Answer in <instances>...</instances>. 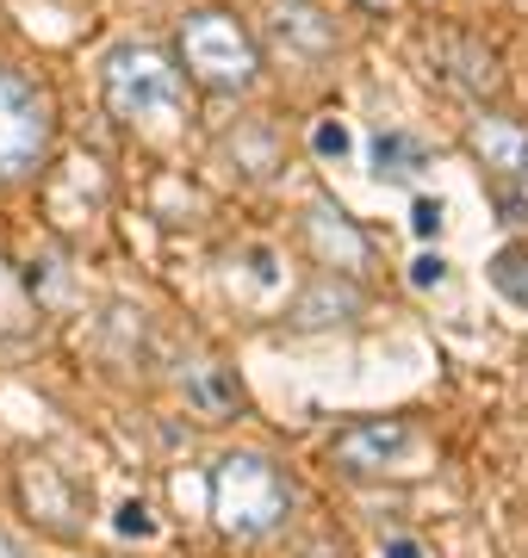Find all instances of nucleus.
Returning <instances> with one entry per match:
<instances>
[{
  "instance_id": "obj_1",
  "label": "nucleus",
  "mask_w": 528,
  "mask_h": 558,
  "mask_svg": "<svg viewBox=\"0 0 528 558\" xmlns=\"http://www.w3.org/2000/svg\"><path fill=\"white\" fill-rule=\"evenodd\" d=\"M212 515L224 534L262 539L292 515V490H286L280 465L262 453H224L212 465Z\"/></svg>"
},
{
  "instance_id": "obj_2",
  "label": "nucleus",
  "mask_w": 528,
  "mask_h": 558,
  "mask_svg": "<svg viewBox=\"0 0 528 558\" xmlns=\"http://www.w3.org/2000/svg\"><path fill=\"white\" fill-rule=\"evenodd\" d=\"M100 94L112 106V119L156 124L181 106V69L163 50H149V44H119L100 69Z\"/></svg>"
},
{
  "instance_id": "obj_3",
  "label": "nucleus",
  "mask_w": 528,
  "mask_h": 558,
  "mask_svg": "<svg viewBox=\"0 0 528 558\" xmlns=\"http://www.w3.org/2000/svg\"><path fill=\"white\" fill-rule=\"evenodd\" d=\"M181 62H187V75L200 87H212V94H243L255 81V69H262L255 38L230 13H193L181 25Z\"/></svg>"
},
{
  "instance_id": "obj_4",
  "label": "nucleus",
  "mask_w": 528,
  "mask_h": 558,
  "mask_svg": "<svg viewBox=\"0 0 528 558\" xmlns=\"http://www.w3.org/2000/svg\"><path fill=\"white\" fill-rule=\"evenodd\" d=\"M410 447H417L410 422L367 416V422H348V428H336V435H329V465H343V472L367 478V472H392V465H405Z\"/></svg>"
},
{
  "instance_id": "obj_5",
  "label": "nucleus",
  "mask_w": 528,
  "mask_h": 558,
  "mask_svg": "<svg viewBox=\"0 0 528 558\" xmlns=\"http://www.w3.org/2000/svg\"><path fill=\"white\" fill-rule=\"evenodd\" d=\"M44 149V100L13 69H0V180L25 174Z\"/></svg>"
},
{
  "instance_id": "obj_6",
  "label": "nucleus",
  "mask_w": 528,
  "mask_h": 558,
  "mask_svg": "<svg viewBox=\"0 0 528 558\" xmlns=\"http://www.w3.org/2000/svg\"><path fill=\"white\" fill-rule=\"evenodd\" d=\"M267 38H274V50H280L286 62L317 69V62L336 50V20H329L317 0H280L274 20H267Z\"/></svg>"
},
{
  "instance_id": "obj_7",
  "label": "nucleus",
  "mask_w": 528,
  "mask_h": 558,
  "mask_svg": "<svg viewBox=\"0 0 528 558\" xmlns=\"http://www.w3.org/2000/svg\"><path fill=\"white\" fill-rule=\"evenodd\" d=\"M467 149L491 168V180H509V186H528V131L504 112H479L467 124Z\"/></svg>"
},
{
  "instance_id": "obj_8",
  "label": "nucleus",
  "mask_w": 528,
  "mask_h": 558,
  "mask_svg": "<svg viewBox=\"0 0 528 558\" xmlns=\"http://www.w3.org/2000/svg\"><path fill=\"white\" fill-rule=\"evenodd\" d=\"M305 236H311V248H317V260H324L329 274H361L367 267V236L348 223V211H336V205H311L305 211Z\"/></svg>"
},
{
  "instance_id": "obj_9",
  "label": "nucleus",
  "mask_w": 528,
  "mask_h": 558,
  "mask_svg": "<svg viewBox=\"0 0 528 558\" xmlns=\"http://www.w3.org/2000/svg\"><path fill=\"white\" fill-rule=\"evenodd\" d=\"M423 168H429L423 137H410V131H380L373 137V174L386 186H410V180H423Z\"/></svg>"
},
{
  "instance_id": "obj_10",
  "label": "nucleus",
  "mask_w": 528,
  "mask_h": 558,
  "mask_svg": "<svg viewBox=\"0 0 528 558\" xmlns=\"http://www.w3.org/2000/svg\"><path fill=\"white\" fill-rule=\"evenodd\" d=\"M355 311H361V299H355L348 286H336V274H324L305 299L292 304V323H299V329H324V323H348Z\"/></svg>"
},
{
  "instance_id": "obj_11",
  "label": "nucleus",
  "mask_w": 528,
  "mask_h": 558,
  "mask_svg": "<svg viewBox=\"0 0 528 558\" xmlns=\"http://www.w3.org/2000/svg\"><path fill=\"white\" fill-rule=\"evenodd\" d=\"M429 62H460L447 81H454V87H467V94H485L491 81H497V62H491L479 44H467V38H435Z\"/></svg>"
},
{
  "instance_id": "obj_12",
  "label": "nucleus",
  "mask_w": 528,
  "mask_h": 558,
  "mask_svg": "<svg viewBox=\"0 0 528 558\" xmlns=\"http://www.w3.org/2000/svg\"><path fill=\"white\" fill-rule=\"evenodd\" d=\"M187 403H193L200 416H230V410H237V379L224 373L218 360L187 366Z\"/></svg>"
},
{
  "instance_id": "obj_13",
  "label": "nucleus",
  "mask_w": 528,
  "mask_h": 558,
  "mask_svg": "<svg viewBox=\"0 0 528 558\" xmlns=\"http://www.w3.org/2000/svg\"><path fill=\"white\" fill-rule=\"evenodd\" d=\"M485 274H491V286H497V299L528 311V242H504V248L485 260Z\"/></svg>"
},
{
  "instance_id": "obj_14",
  "label": "nucleus",
  "mask_w": 528,
  "mask_h": 558,
  "mask_svg": "<svg viewBox=\"0 0 528 558\" xmlns=\"http://www.w3.org/2000/svg\"><path fill=\"white\" fill-rule=\"evenodd\" d=\"M311 149H317L324 161H343L348 149H355V137H348L343 119H317V131H311Z\"/></svg>"
},
{
  "instance_id": "obj_15",
  "label": "nucleus",
  "mask_w": 528,
  "mask_h": 558,
  "mask_svg": "<svg viewBox=\"0 0 528 558\" xmlns=\"http://www.w3.org/2000/svg\"><path fill=\"white\" fill-rule=\"evenodd\" d=\"M442 223H447V205L442 199H429V193H417L410 199V236H442Z\"/></svg>"
},
{
  "instance_id": "obj_16",
  "label": "nucleus",
  "mask_w": 528,
  "mask_h": 558,
  "mask_svg": "<svg viewBox=\"0 0 528 558\" xmlns=\"http://www.w3.org/2000/svg\"><path fill=\"white\" fill-rule=\"evenodd\" d=\"M410 286H417V292H442V286H447V260L423 248V255L410 260Z\"/></svg>"
},
{
  "instance_id": "obj_17",
  "label": "nucleus",
  "mask_w": 528,
  "mask_h": 558,
  "mask_svg": "<svg viewBox=\"0 0 528 558\" xmlns=\"http://www.w3.org/2000/svg\"><path fill=\"white\" fill-rule=\"evenodd\" d=\"M112 527H119V534L149 539V534H156V515H149V509H143L137 497H124V502H119V521H112Z\"/></svg>"
},
{
  "instance_id": "obj_18",
  "label": "nucleus",
  "mask_w": 528,
  "mask_h": 558,
  "mask_svg": "<svg viewBox=\"0 0 528 558\" xmlns=\"http://www.w3.org/2000/svg\"><path fill=\"white\" fill-rule=\"evenodd\" d=\"M386 558H423V546H417V539H405V534H392L386 539Z\"/></svg>"
},
{
  "instance_id": "obj_19",
  "label": "nucleus",
  "mask_w": 528,
  "mask_h": 558,
  "mask_svg": "<svg viewBox=\"0 0 528 558\" xmlns=\"http://www.w3.org/2000/svg\"><path fill=\"white\" fill-rule=\"evenodd\" d=\"M355 7H367V13H386L392 0H355Z\"/></svg>"
},
{
  "instance_id": "obj_20",
  "label": "nucleus",
  "mask_w": 528,
  "mask_h": 558,
  "mask_svg": "<svg viewBox=\"0 0 528 558\" xmlns=\"http://www.w3.org/2000/svg\"><path fill=\"white\" fill-rule=\"evenodd\" d=\"M0 558H20V546H13L7 534H0Z\"/></svg>"
}]
</instances>
